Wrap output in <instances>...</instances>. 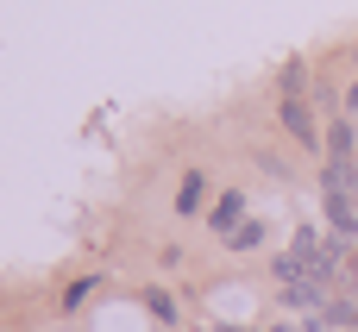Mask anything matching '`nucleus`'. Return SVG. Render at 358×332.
Wrapping results in <instances>:
<instances>
[{"label":"nucleus","mask_w":358,"mask_h":332,"mask_svg":"<svg viewBox=\"0 0 358 332\" xmlns=\"http://www.w3.org/2000/svg\"><path fill=\"white\" fill-rule=\"evenodd\" d=\"M283 132H289L296 144H308V151L321 144V126H315V113H308V100H302V94H289V100H283Z\"/></svg>","instance_id":"1"},{"label":"nucleus","mask_w":358,"mask_h":332,"mask_svg":"<svg viewBox=\"0 0 358 332\" xmlns=\"http://www.w3.org/2000/svg\"><path fill=\"white\" fill-rule=\"evenodd\" d=\"M321 188H327V195H352V188H358L352 157H327V169H321Z\"/></svg>","instance_id":"2"},{"label":"nucleus","mask_w":358,"mask_h":332,"mask_svg":"<svg viewBox=\"0 0 358 332\" xmlns=\"http://www.w3.org/2000/svg\"><path fill=\"white\" fill-rule=\"evenodd\" d=\"M327 226H334V239H352V232H358L352 195H327Z\"/></svg>","instance_id":"3"},{"label":"nucleus","mask_w":358,"mask_h":332,"mask_svg":"<svg viewBox=\"0 0 358 332\" xmlns=\"http://www.w3.org/2000/svg\"><path fill=\"white\" fill-rule=\"evenodd\" d=\"M352 144H358V132L340 119V126H327V157H352Z\"/></svg>","instance_id":"4"},{"label":"nucleus","mask_w":358,"mask_h":332,"mask_svg":"<svg viewBox=\"0 0 358 332\" xmlns=\"http://www.w3.org/2000/svg\"><path fill=\"white\" fill-rule=\"evenodd\" d=\"M239 226V195H220V207H214V232H233Z\"/></svg>","instance_id":"5"},{"label":"nucleus","mask_w":358,"mask_h":332,"mask_svg":"<svg viewBox=\"0 0 358 332\" xmlns=\"http://www.w3.org/2000/svg\"><path fill=\"white\" fill-rule=\"evenodd\" d=\"M258 232H264L258 220H239V226L227 232V245H233V251H252V245H258Z\"/></svg>","instance_id":"6"},{"label":"nucleus","mask_w":358,"mask_h":332,"mask_svg":"<svg viewBox=\"0 0 358 332\" xmlns=\"http://www.w3.org/2000/svg\"><path fill=\"white\" fill-rule=\"evenodd\" d=\"M289 94H302V63H289V69H283V100H289Z\"/></svg>","instance_id":"7"},{"label":"nucleus","mask_w":358,"mask_h":332,"mask_svg":"<svg viewBox=\"0 0 358 332\" xmlns=\"http://www.w3.org/2000/svg\"><path fill=\"white\" fill-rule=\"evenodd\" d=\"M189 207H201V176H189V182H182V213H189Z\"/></svg>","instance_id":"8"},{"label":"nucleus","mask_w":358,"mask_h":332,"mask_svg":"<svg viewBox=\"0 0 358 332\" xmlns=\"http://www.w3.org/2000/svg\"><path fill=\"white\" fill-rule=\"evenodd\" d=\"M346 100H352V113H358V82H352V94H346Z\"/></svg>","instance_id":"9"},{"label":"nucleus","mask_w":358,"mask_h":332,"mask_svg":"<svg viewBox=\"0 0 358 332\" xmlns=\"http://www.w3.org/2000/svg\"><path fill=\"white\" fill-rule=\"evenodd\" d=\"M271 332H302V326H271Z\"/></svg>","instance_id":"10"},{"label":"nucleus","mask_w":358,"mask_h":332,"mask_svg":"<svg viewBox=\"0 0 358 332\" xmlns=\"http://www.w3.org/2000/svg\"><path fill=\"white\" fill-rule=\"evenodd\" d=\"M227 332H245V326H227Z\"/></svg>","instance_id":"11"}]
</instances>
